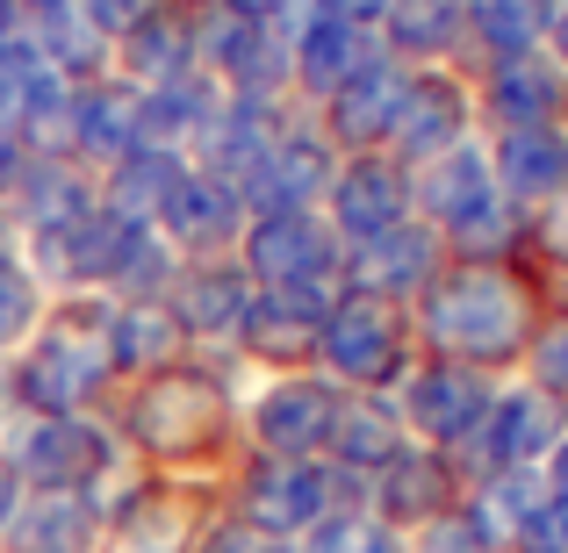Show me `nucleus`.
Wrapping results in <instances>:
<instances>
[{"instance_id": "obj_12", "label": "nucleus", "mask_w": 568, "mask_h": 553, "mask_svg": "<svg viewBox=\"0 0 568 553\" xmlns=\"http://www.w3.org/2000/svg\"><path fill=\"white\" fill-rule=\"evenodd\" d=\"M446 266V245L432 223H396V231L367 237L338 259V274L353 280V295H382V303H403V295H425Z\"/></svg>"}, {"instance_id": "obj_1", "label": "nucleus", "mask_w": 568, "mask_h": 553, "mask_svg": "<svg viewBox=\"0 0 568 553\" xmlns=\"http://www.w3.org/2000/svg\"><path fill=\"white\" fill-rule=\"evenodd\" d=\"M417 324H425L439 360L497 367V360H511V352L532 346V295H526V280H511L504 266L454 259V266H439V280L425 288Z\"/></svg>"}, {"instance_id": "obj_39", "label": "nucleus", "mask_w": 568, "mask_h": 553, "mask_svg": "<svg viewBox=\"0 0 568 553\" xmlns=\"http://www.w3.org/2000/svg\"><path fill=\"white\" fill-rule=\"evenodd\" d=\"M317 14H332V22H353V29H367V22H382V14H388V0H324Z\"/></svg>"}, {"instance_id": "obj_22", "label": "nucleus", "mask_w": 568, "mask_h": 553, "mask_svg": "<svg viewBox=\"0 0 568 553\" xmlns=\"http://www.w3.org/2000/svg\"><path fill=\"white\" fill-rule=\"evenodd\" d=\"M403 410L388 396H353L338 402V431H332V468L361 474V482H375V474L388 468V460L403 453Z\"/></svg>"}, {"instance_id": "obj_32", "label": "nucleus", "mask_w": 568, "mask_h": 553, "mask_svg": "<svg viewBox=\"0 0 568 553\" xmlns=\"http://www.w3.org/2000/svg\"><path fill=\"white\" fill-rule=\"evenodd\" d=\"M532 388H540V396H555V402H568V317L547 324L540 346H532Z\"/></svg>"}, {"instance_id": "obj_28", "label": "nucleus", "mask_w": 568, "mask_h": 553, "mask_svg": "<svg viewBox=\"0 0 568 553\" xmlns=\"http://www.w3.org/2000/svg\"><path fill=\"white\" fill-rule=\"evenodd\" d=\"M547 14H555V0H468V29L504 58H532L547 43Z\"/></svg>"}, {"instance_id": "obj_16", "label": "nucleus", "mask_w": 568, "mask_h": 553, "mask_svg": "<svg viewBox=\"0 0 568 553\" xmlns=\"http://www.w3.org/2000/svg\"><path fill=\"white\" fill-rule=\"evenodd\" d=\"M460 130H468V94H460L454 80H439V72L410 80V94H403V109H396V130H388L396 166H432V158H446L460 144Z\"/></svg>"}, {"instance_id": "obj_13", "label": "nucleus", "mask_w": 568, "mask_h": 553, "mask_svg": "<svg viewBox=\"0 0 568 553\" xmlns=\"http://www.w3.org/2000/svg\"><path fill=\"white\" fill-rule=\"evenodd\" d=\"M410 208H417L410 202V166H396L388 152H353L346 166L332 173V223L353 245L410 223Z\"/></svg>"}, {"instance_id": "obj_38", "label": "nucleus", "mask_w": 568, "mask_h": 553, "mask_svg": "<svg viewBox=\"0 0 568 553\" xmlns=\"http://www.w3.org/2000/svg\"><path fill=\"white\" fill-rule=\"evenodd\" d=\"M540 245L555 252V259L568 266V187L555 194V202H547V223H540Z\"/></svg>"}, {"instance_id": "obj_33", "label": "nucleus", "mask_w": 568, "mask_h": 553, "mask_svg": "<svg viewBox=\"0 0 568 553\" xmlns=\"http://www.w3.org/2000/svg\"><path fill=\"white\" fill-rule=\"evenodd\" d=\"M80 14L94 37H130V29H144L159 14V0H80Z\"/></svg>"}, {"instance_id": "obj_2", "label": "nucleus", "mask_w": 568, "mask_h": 553, "mask_svg": "<svg viewBox=\"0 0 568 553\" xmlns=\"http://www.w3.org/2000/svg\"><path fill=\"white\" fill-rule=\"evenodd\" d=\"M0 460L29 496H101V468H109V431L94 417H22Z\"/></svg>"}, {"instance_id": "obj_10", "label": "nucleus", "mask_w": 568, "mask_h": 553, "mask_svg": "<svg viewBox=\"0 0 568 553\" xmlns=\"http://www.w3.org/2000/svg\"><path fill=\"white\" fill-rule=\"evenodd\" d=\"M324 503V468L317 460H260V468L237 482V525H252L260 540H303Z\"/></svg>"}, {"instance_id": "obj_41", "label": "nucleus", "mask_w": 568, "mask_h": 553, "mask_svg": "<svg viewBox=\"0 0 568 553\" xmlns=\"http://www.w3.org/2000/svg\"><path fill=\"white\" fill-rule=\"evenodd\" d=\"M540 474H547V496H561V503H568V431L555 439V453L540 460Z\"/></svg>"}, {"instance_id": "obj_8", "label": "nucleus", "mask_w": 568, "mask_h": 553, "mask_svg": "<svg viewBox=\"0 0 568 553\" xmlns=\"http://www.w3.org/2000/svg\"><path fill=\"white\" fill-rule=\"evenodd\" d=\"M338 388L317 381V373H288V381H274L260 396V410H252V431H260L266 460H317L332 453V431H338Z\"/></svg>"}, {"instance_id": "obj_5", "label": "nucleus", "mask_w": 568, "mask_h": 553, "mask_svg": "<svg viewBox=\"0 0 568 553\" xmlns=\"http://www.w3.org/2000/svg\"><path fill=\"white\" fill-rule=\"evenodd\" d=\"M245 274L252 288H310V280H346L338 274V237L324 231L310 208H295V216H252L245 223Z\"/></svg>"}, {"instance_id": "obj_17", "label": "nucleus", "mask_w": 568, "mask_h": 553, "mask_svg": "<svg viewBox=\"0 0 568 553\" xmlns=\"http://www.w3.org/2000/svg\"><path fill=\"white\" fill-rule=\"evenodd\" d=\"M252 295H260V288H252L245 266H231V259H223V266H216V259H194L187 274L166 288V309L181 317L187 338H209V331H216V338H237Z\"/></svg>"}, {"instance_id": "obj_29", "label": "nucleus", "mask_w": 568, "mask_h": 553, "mask_svg": "<svg viewBox=\"0 0 568 553\" xmlns=\"http://www.w3.org/2000/svg\"><path fill=\"white\" fill-rule=\"evenodd\" d=\"M388 43L410 58H432L454 43V29L468 22V0H388Z\"/></svg>"}, {"instance_id": "obj_20", "label": "nucleus", "mask_w": 568, "mask_h": 553, "mask_svg": "<svg viewBox=\"0 0 568 553\" xmlns=\"http://www.w3.org/2000/svg\"><path fill=\"white\" fill-rule=\"evenodd\" d=\"M489 173H497V194H511V202H555V194L568 187V137H561V123L497 130Z\"/></svg>"}, {"instance_id": "obj_19", "label": "nucleus", "mask_w": 568, "mask_h": 553, "mask_svg": "<svg viewBox=\"0 0 568 553\" xmlns=\"http://www.w3.org/2000/svg\"><path fill=\"white\" fill-rule=\"evenodd\" d=\"M410 202L432 216V231H460L468 216H483L489 202H504V194H497L489 158L475 152V144H454L446 158H432V166L410 181Z\"/></svg>"}, {"instance_id": "obj_43", "label": "nucleus", "mask_w": 568, "mask_h": 553, "mask_svg": "<svg viewBox=\"0 0 568 553\" xmlns=\"http://www.w3.org/2000/svg\"><path fill=\"white\" fill-rule=\"evenodd\" d=\"M547 43H555V58L568 65V0H555V14H547Z\"/></svg>"}, {"instance_id": "obj_35", "label": "nucleus", "mask_w": 568, "mask_h": 553, "mask_svg": "<svg viewBox=\"0 0 568 553\" xmlns=\"http://www.w3.org/2000/svg\"><path fill=\"white\" fill-rule=\"evenodd\" d=\"M511 553H568V503L561 496H547L540 511L526 518V532H518V546Z\"/></svg>"}, {"instance_id": "obj_4", "label": "nucleus", "mask_w": 568, "mask_h": 553, "mask_svg": "<svg viewBox=\"0 0 568 553\" xmlns=\"http://www.w3.org/2000/svg\"><path fill=\"white\" fill-rule=\"evenodd\" d=\"M489 381L483 367H460V360H425L403 381V431H417V446H439V453H460V446L483 431L489 417Z\"/></svg>"}, {"instance_id": "obj_18", "label": "nucleus", "mask_w": 568, "mask_h": 553, "mask_svg": "<svg viewBox=\"0 0 568 553\" xmlns=\"http://www.w3.org/2000/svg\"><path fill=\"white\" fill-rule=\"evenodd\" d=\"M101 496H22L0 553H101Z\"/></svg>"}, {"instance_id": "obj_9", "label": "nucleus", "mask_w": 568, "mask_h": 553, "mask_svg": "<svg viewBox=\"0 0 568 553\" xmlns=\"http://www.w3.org/2000/svg\"><path fill=\"white\" fill-rule=\"evenodd\" d=\"M555 439H561V402L540 396V388H511V396L489 402L483 431L460 446V453H475V474H468V482L504 474V468H540V460L555 453Z\"/></svg>"}, {"instance_id": "obj_3", "label": "nucleus", "mask_w": 568, "mask_h": 553, "mask_svg": "<svg viewBox=\"0 0 568 553\" xmlns=\"http://www.w3.org/2000/svg\"><path fill=\"white\" fill-rule=\"evenodd\" d=\"M317 360L338 373L346 388H388L403 373V309L382 295H338V309L324 317Z\"/></svg>"}, {"instance_id": "obj_21", "label": "nucleus", "mask_w": 568, "mask_h": 553, "mask_svg": "<svg viewBox=\"0 0 568 553\" xmlns=\"http://www.w3.org/2000/svg\"><path fill=\"white\" fill-rule=\"evenodd\" d=\"M138 123H144V94L138 86H115V80H101V86H72V152L80 158H130L138 152Z\"/></svg>"}, {"instance_id": "obj_24", "label": "nucleus", "mask_w": 568, "mask_h": 553, "mask_svg": "<svg viewBox=\"0 0 568 553\" xmlns=\"http://www.w3.org/2000/svg\"><path fill=\"white\" fill-rule=\"evenodd\" d=\"M483 101L497 115V130L561 123V65H547V58H504V65H489Z\"/></svg>"}, {"instance_id": "obj_36", "label": "nucleus", "mask_w": 568, "mask_h": 553, "mask_svg": "<svg viewBox=\"0 0 568 553\" xmlns=\"http://www.w3.org/2000/svg\"><path fill=\"white\" fill-rule=\"evenodd\" d=\"M29 173H37V152H29V137L0 123V208H14V194H22Z\"/></svg>"}, {"instance_id": "obj_14", "label": "nucleus", "mask_w": 568, "mask_h": 553, "mask_svg": "<svg viewBox=\"0 0 568 553\" xmlns=\"http://www.w3.org/2000/svg\"><path fill=\"white\" fill-rule=\"evenodd\" d=\"M152 231H166L181 252H194V259H216L231 237H245V194L231 181H216V173L187 166V181L173 187V202L159 208Z\"/></svg>"}, {"instance_id": "obj_25", "label": "nucleus", "mask_w": 568, "mask_h": 553, "mask_svg": "<svg viewBox=\"0 0 568 553\" xmlns=\"http://www.w3.org/2000/svg\"><path fill=\"white\" fill-rule=\"evenodd\" d=\"M187 181V152H166V144H138L130 158H115L109 187H101V208H115L123 223H159V208L173 202V187Z\"/></svg>"}, {"instance_id": "obj_40", "label": "nucleus", "mask_w": 568, "mask_h": 553, "mask_svg": "<svg viewBox=\"0 0 568 553\" xmlns=\"http://www.w3.org/2000/svg\"><path fill=\"white\" fill-rule=\"evenodd\" d=\"M223 8H231L237 22H260V29H274L281 14H288V0H223Z\"/></svg>"}, {"instance_id": "obj_11", "label": "nucleus", "mask_w": 568, "mask_h": 553, "mask_svg": "<svg viewBox=\"0 0 568 553\" xmlns=\"http://www.w3.org/2000/svg\"><path fill=\"white\" fill-rule=\"evenodd\" d=\"M332 137H317V130H281L274 144H266V158L245 173V216H295V208H310L317 194H332Z\"/></svg>"}, {"instance_id": "obj_31", "label": "nucleus", "mask_w": 568, "mask_h": 553, "mask_svg": "<svg viewBox=\"0 0 568 553\" xmlns=\"http://www.w3.org/2000/svg\"><path fill=\"white\" fill-rule=\"evenodd\" d=\"M295 546L303 553H410V540L388 532L375 511H332V518H317Z\"/></svg>"}, {"instance_id": "obj_26", "label": "nucleus", "mask_w": 568, "mask_h": 553, "mask_svg": "<svg viewBox=\"0 0 568 553\" xmlns=\"http://www.w3.org/2000/svg\"><path fill=\"white\" fill-rule=\"evenodd\" d=\"M181 346H187V331H181V317L166 309V295L109 309V360H115V367L166 373L173 360H181Z\"/></svg>"}, {"instance_id": "obj_6", "label": "nucleus", "mask_w": 568, "mask_h": 553, "mask_svg": "<svg viewBox=\"0 0 568 553\" xmlns=\"http://www.w3.org/2000/svg\"><path fill=\"white\" fill-rule=\"evenodd\" d=\"M216 431H223V388L209 381V373L166 367L138 396V439H144V453L187 460V453H202Z\"/></svg>"}, {"instance_id": "obj_37", "label": "nucleus", "mask_w": 568, "mask_h": 553, "mask_svg": "<svg viewBox=\"0 0 568 553\" xmlns=\"http://www.w3.org/2000/svg\"><path fill=\"white\" fill-rule=\"evenodd\" d=\"M266 546H274V540H260L252 525H237V518H216V525L194 532L187 553H266Z\"/></svg>"}, {"instance_id": "obj_34", "label": "nucleus", "mask_w": 568, "mask_h": 553, "mask_svg": "<svg viewBox=\"0 0 568 553\" xmlns=\"http://www.w3.org/2000/svg\"><path fill=\"white\" fill-rule=\"evenodd\" d=\"M410 553H489V546H483V532L468 525V511H446L439 525L410 532Z\"/></svg>"}, {"instance_id": "obj_44", "label": "nucleus", "mask_w": 568, "mask_h": 553, "mask_svg": "<svg viewBox=\"0 0 568 553\" xmlns=\"http://www.w3.org/2000/svg\"><path fill=\"white\" fill-rule=\"evenodd\" d=\"M266 553H303V546H295V540H274V546H266Z\"/></svg>"}, {"instance_id": "obj_15", "label": "nucleus", "mask_w": 568, "mask_h": 553, "mask_svg": "<svg viewBox=\"0 0 568 553\" xmlns=\"http://www.w3.org/2000/svg\"><path fill=\"white\" fill-rule=\"evenodd\" d=\"M403 94H410V72L388 65V51H382L375 65L353 72V80L324 101V123H332L324 137H338L346 152H375V144H388V130H396Z\"/></svg>"}, {"instance_id": "obj_27", "label": "nucleus", "mask_w": 568, "mask_h": 553, "mask_svg": "<svg viewBox=\"0 0 568 553\" xmlns=\"http://www.w3.org/2000/svg\"><path fill=\"white\" fill-rule=\"evenodd\" d=\"M123 51H130V72L144 80V94L187 80V72H202V65H194V29L181 22V14H152L144 29L123 37Z\"/></svg>"}, {"instance_id": "obj_30", "label": "nucleus", "mask_w": 568, "mask_h": 553, "mask_svg": "<svg viewBox=\"0 0 568 553\" xmlns=\"http://www.w3.org/2000/svg\"><path fill=\"white\" fill-rule=\"evenodd\" d=\"M37 324H43V280L29 274L22 252L0 245V352L29 346V338H37Z\"/></svg>"}, {"instance_id": "obj_7", "label": "nucleus", "mask_w": 568, "mask_h": 553, "mask_svg": "<svg viewBox=\"0 0 568 553\" xmlns=\"http://www.w3.org/2000/svg\"><path fill=\"white\" fill-rule=\"evenodd\" d=\"M460 496H468V489H460V468L439 446H403L375 482H367V511H375L388 532L439 525L446 511H460Z\"/></svg>"}, {"instance_id": "obj_42", "label": "nucleus", "mask_w": 568, "mask_h": 553, "mask_svg": "<svg viewBox=\"0 0 568 553\" xmlns=\"http://www.w3.org/2000/svg\"><path fill=\"white\" fill-rule=\"evenodd\" d=\"M22 496H29V489L14 482V468L0 460V540H8V525H14V511H22Z\"/></svg>"}, {"instance_id": "obj_23", "label": "nucleus", "mask_w": 568, "mask_h": 553, "mask_svg": "<svg viewBox=\"0 0 568 553\" xmlns=\"http://www.w3.org/2000/svg\"><path fill=\"white\" fill-rule=\"evenodd\" d=\"M288 58H295V80H303L317 101H332L338 86L353 80V72L375 65L382 43L367 37V29H353V22H332V14H317V22L295 37V51H288Z\"/></svg>"}]
</instances>
